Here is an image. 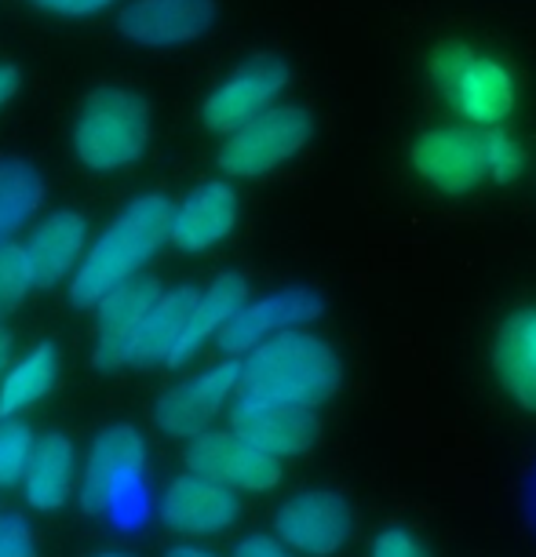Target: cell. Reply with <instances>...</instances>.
I'll return each mask as SVG.
<instances>
[{"instance_id": "44dd1931", "label": "cell", "mask_w": 536, "mask_h": 557, "mask_svg": "<svg viewBox=\"0 0 536 557\" xmlns=\"http://www.w3.org/2000/svg\"><path fill=\"white\" fill-rule=\"evenodd\" d=\"M77 481V451L73 441L62 434L34 437V451L23 470V488L29 507L37 510H59Z\"/></svg>"}, {"instance_id": "9a60e30c", "label": "cell", "mask_w": 536, "mask_h": 557, "mask_svg": "<svg viewBox=\"0 0 536 557\" xmlns=\"http://www.w3.org/2000/svg\"><path fill=\"white\" fill-rule=\"evenodd\" d=\"M237 194L223 178H208L194 186L179 205H172L168 215V240L179 251H208L219 240H227L237 226Z\"/></svg>"}, {"instance_id": "e0dca14e", "label": "cell", "mask_w": 536, "mask_h": 557, "mask_svg": "<svg viewBox=\"0 0 536 557\" xmlns=\"http://www.w3.org/2000/svg\"><path fill=\"white\" fill-rule=\"evenodd\" d=\"M230 430L248 437L252 445L270 451L275 459H292L314 448L318 441V419L307 408H285V405H263L237 397L230 408Z\"/></svg>"}, {"instance_id": "5b68a950", "label": "cell", "mask_w": 536, "mask_h": 557, "mask_svg": "<svg viewBox=\"0 0 536 557\" xmlns=\"http://www.w3.org/2000/svg\"><path fill=\"white\" fill-rule=\"evenodd\" d=\"M150 143V107L129 88H99L84 99L73 124V150L92 172H121Z\"/></svg>"}, {"instance_id": "603a6c76", "label": "cell", "mask_w": 536, "mask_h": 557, "mask_svg": "<svg viewBox=\"0 0 536 557\" xmlns=\"http://www.w3.org/2000/svg\"><path fill=\"white\" fill-rule=\"evenodd\" d=\"M45 201V178L29 161L0 157V245H8Z\"/></svg>"}, {"instance_id": "4dcf8cb0", "label": "cell", "mask_w": 536, "mask_h": 557, "mask_svg": "<svg viewBox=\"0 0 536 557\" xmlns=\"http://www.w3.org/2000/svg\"><path fill=\"white\" fill-rule=\"evenodd\" d=\"M15 91H19V70L0 66V107H4V102L12 99Z\"/></svg>"}, {"instance_id": "d6a6232c", "label": "cell", "mask_w": 536, "mask_h": 557, "mask_svg": "<svg viewBox=\"0 0 536 557\" xmlns=\"http://www.w3.org/2000/svg\"><path fill=\"white\" fill-rule=\"evenodd\" d=\"M8 350H12V343H8V335L0 332V372H4V364H8Z\"/></svg>"}, {"instance_id": "30bf717a", "label": "cell", "mask_w": 536, "mask_h": 557, "mask_svg": "<svg viewBox=\"0 0 536 557\" xmlns=\"http://www.w3.org/2000/svg\"><path fill=\"white\" fill-rule=\"evenodd\" d=\"M275 535L292 554L332 557L354 535V510L332 488H310L285 499L275 513Z\"/></svg>"}, {"instance_id": "8992f818", "label": "cell", "mask_w": 536, "mask_h": 557, "mask_svg": "<svg viewBox=\"0 0 536 557\" xmlns=\"http://www.w3.org/2000/svg\"><path fill=\"white\" fill-rule=\"evenodd\" d=\"M143 434L129 423L107 426L92 441L88 467L81 478V507L88 513H110L118 524L143 518Z\"/></svg>"}, {"instance_id": "52a82bcc", "label": "cell", "mask_w": 536, "mask_h": 557, "mask_svg": "<svg viewBox=\"0 0 536 557\" xmlns=\"http://www.w3.org/2000/svg\"><path fill=\"white\" fill-rule=\"evenodd\" d=\"M314 135V117L296 102H275L241 128L227 132L219 168L230 178H263L289 164Z\"/></svg>"}, {"instance_id": "4fadbf2b", "label": "cell", "mask_w": 536, "mask_h": 557, "mask_svg": "<svg viewBox=\"0 0 536 557\" xmlns=\"http://www.w3.org/2000/svg\"><path fill=\"white\" fill-rule=\"evenodd\" d=\"M489 368L500 394L525 416H536V302H522L497 324Z\"/></svg>"}, {"instance_id": "ba28073f", "label": "cell", "mask_w": 536, "mask_h": 557, "mask_svg": "<svg viewBox=\"0 0 536 557\" xmlns=\"http://www.w3.org/2000/svg\"><path fill=\"white\" fill-rule=\"evenodd\" d=\"M292 84V66L278 55H256L230 73L219 88L208 91L202 121L208 132L227 135L248 124L252 117H259L263 110H270L275 102L285 96V88Z\"/></svg>"}, {"instance_id": "277c9868", "label": "cell", "mask_w": 536, "mask_h": 557, "mask_svg": "<svg viewBox=\"0 0 536 557\" xmlns=\"http://www.w3.org/2000/svg\"><path fill=\"white\" fill-rule=\"evenodd\" d=\"M168 215H172V201L161 194H143L124 205L118 219L102 230L99 240L84 251L77 270H73V307H92L110 288L139 277V270L168 240Z\"/></svg>"}, {"instance_id": "cb8c5ba5", "label": "cell", "mask_w": 536, "mask_h": 557, "mask_svg": "<svg viewBox=\"0 0 536 557\" xmlns=\"http://www.w3.org/2000/svg\"><path fill=\"white\" fill-rule=\"evenodd\" d=\"M56 364H59L56 346L51 343L34 346V350L4 375V383H0V419L23 416L26 408H34L40 397L51 391V383H56Z\"/></svg>"}, {"instance_id": "ac0fdd59", "label": "cell", "mask_w": 536, "mask_h": 557, "mask_svg": "<svg viewBox=\"0 0 536 557\" xmlns=\"http://www.w3.org/2000/svg\"><path fill=\"white\" fill-rule=\"evenodd\" d=\"M84 248H88V223H84L81 212L59 208V212L45 215L23 245L29 285L34 288L59 285L66 273L77 270Z\"/></svg>"}, {"instance_id": "8fae6325", "label": "cell", "mask_w": 536, "mask_h": 557, "mask_svg": "<svg viewBox=\"0 0 536 557\" xmlns=\"http://www.w3.org/2000/svg\"><path fill=\"white\" fill-rule=\"evenodd\" d=\"M186 467L230 492H270L281 481V459L256 448L237 430H205L191 437Z\"/></svg>"}, {"instance_id": "6da1fadb", "label": "cell", "mask_w": 536, "mask_h": 557, "mask_svg": "<svg viewBox=\"0 0 536 557\" xmlns=\"http://www.w3.org/2000/svg\"><path fill=\"white\" fill-rule=\"evenodd\" d=\"M529 150L511 128H475L464 121L427 124L409 143V168L430 194L471 197L489 186H514Z\"/></svg>"}, {"instance_id": "7a4b0ae2", "label": "cell", "mask_w": 536, "mask_h": 557, "mask_svg": "<svg viewBox=\"0 0 536 557\" xmlns=\"http://www.w3.org/2000/svg\"><path fill=\"white\" fill-rule=\"evenodd\" d=\"M427 81L453 121L475 128H508L519 113V73L497 51L475 45L471 37H438L424 59Z\"/></svg>"}, {"instance_id": "9c48e42d", "label": "cell", "mask_w": 536, "mask_h": 557, "mask_svg": "<svg viewBox=\"0 0 536 557\" xmlns=\"http://www.w3.org/2000/svg\"><path fill=\"white\" fill-rule=\"evenodd\" d=\"M325 313V299L314 288H281L270 296L245 299L230 313V321L216 332L219 350L227 357H245L256 350L259 343L275 339V335L289 329H307L310 321H318Z\"/></svg>"}, {"instance_id": "7c38bea8", "label": "cell", "mask_w": 536, "mask_h": 557, "mask_svg": "<svg viewBox=\"0 0 536 557\" xmlns=\"http://www.w3.org/2000/svg\"><path fill=\"white\" fill-rule=\"evenodd\" d=\"M237 375H241V361L230 357V361H219L208 368V372L165 391L154 405L157 426H161L168 437L205 434L208 423L219 416V408L237 391Z\"/></svg>"}, {"instance_id": "7402d4cb", "label": "cell", "mask_w": 536, "mask_h": 557, "mask_svg": "<svg viewBox=\"0 0 536 557\" xmlns=\"http://www.w3.org/2000/svg\"><path fill=\"white\" fill-rule=\"evenodd\" d=\"M202 292L197 288H172V292H157L154 307L146 310V318L139 324V335H135L132 346V364L150 368V364H165L168 354L179 339V332L186 329V318H191L194 302Z\"/></svg>"}, {"instance_id": "4316f807", "label": "cell", "mask_w": 536, "mask_h": 557, "mask_svg": "<svg viewBox=\"0 0 536 557\" xmlns=\"http://www.w3.org/2000/svg\"><path fill=\"white\" fill-rule=\"evenodd\" d=\"M369 557H435V554H430V546L409 524H383L373 535Z\"/></svg>"}, {"instance_id": "5bb4252c", "label": "cell", "mask_w": 536, "mask_h": 557, "mask_svg": "<svg viewBox=\"0 0 536 557\" xmlns=\"http://www.w3.org/2000/svg\"><path fill=\"white\" fill-rule=\"evenodd\" d=\"M216 23V0H132L121 8L118 29L135 45L175 48L191 45Z\"/></svg>"}, {"instance_id": "1f68e13d", "label": "cell", "mask_w": 536, "mask_h": 557, "mask_svg": "<svg viewBox=\"0 0 536 557\" xmlns=\"http://www.w3.org/2000/svg\"><path fill=\"white\" fill-rule=\"evenodd\" d=\"M165 557H219L212 550H202V546H172Z\"/></svg>"}, {"instance_id": "2e32d148", "label": "cell", "mask_w": 536, "mask_h": 557, "mask_svg": "<svg viewBox=\"0 0 536 557\" xmlns=\"http://www.w3.org/2000/svg\"><path fill=\"white\" fill-rule=\"evenodd\" d=\"M157 281L150 277H132L124 285L110 288L107 296L96 302V313H99V339H96V368L110 372V368H121V364H132V346H135V335H139V324L146 318V310L154 307L157 299Z\"/></svg>"}, {"instance_id": "836d02e7", "label": "cell", "mask_w": 536, "mask_h": 557, "mask_svg": "<svg viewBox=\"0 0 536 557\" xmlns=\"http://www.w3.org/2000/svg\"><path fill=\"white\" fill-rule=\"evenodd\" d=\"M96 557H132V554H121V550H107V554H96Z\"/></svg>"}, {"instance_id": "f546056e", "label": "cell", "mask_w": 536, "mask_h": 557, "mask_svg": "<svg viewBox=\"0 0 536 557\" xmlns=\"http://www.w3.org/2000/svg\"><path fill=\"white\" fill-rule=\"evenodd\" d=\"M234 557H296V554H292L289 546L278 540V535L256 532V535H248V540L237 543Z\"/></svg>"}, {"instance_id": "83f0119b", "label": "cell", "mask_w": 536, "mask_h": 557, "mask_svg": "<svg viewBox=\"0 0 536 557\" xmlns=\"http://www.w3.org/2000/svg\"><path fill=\"white\" fill-rule=\"evenodd\" d=\"M0 557H37V543L29 524L19 513L0 518Z\"/></svg>"}, {"instance_id": "484cf974", "label": "cell", "mask_w": 536, "mask_h": 557, "mask_svg": "<svg viewBox=\"0 0 536 557\" xmlns=\"http://www.w3.org/2000/svg\"><path fill=\"white\" fill-rule=\"evenodd\" d=\"M29 285V270H26V256L19 245H0V321L12 310H19V302L26 299Z\"/></svg>"}, {"instance_id": "d6986e66", "label": "cell", "mask_w": 536, "mask_h": 557, "mask_svg": "<svg viewBox=\"0 0 536 557\" xmlns=\"http://www.w3.org/2000/svg\"><path fill=\"white\" fill-rule=\"evenodd\" d=\"M237 513H241L237 492L216 485V481L194 474V470L183 478H175L161 499L165 524L175 532H186V535L223 532L237 521Z\"/></svg>"}, {"instance_id": "3957f363", "label": "cell", "mask_w": 536, "mask_h": 557, "mask_svg": "<svg viewBox=\"0 0 536 557\" xmlns=\"http://www.w3.org/2000/svg\"><path fill=\"white\" fill-rule=\"evenodd\" d=\"M343 383V361L321 335L289 329L245 354L237 375V397L263 405L307 408L332 401Z\"/></svg>"}, {"instance_id": "f1b7e54d", "label": "cell", "mask_w": 536, "mask_h": 557, "mask_svg": "<svg viewBox=\"0 0 536 557\" xmlns=\"http://www.w3.org/2000/svg\"><path fill=\"white\" fill-rule=\"evenodd\" d=\"M34 8L48 15H66V18H84V15H99L113 8L118 0H29Z\"/></svg>"}, {"instance_id": "ffe728a7", "label": "cell", "mask_w": 536, "mask_h": 557, "mask_svg": "<svg viewBox=\"0 0 536 557\" xmlns=\"http://www.w3.org/2000/svg\"><path fill=\"white\" fill-rule=\"evenodd\" d=\"M245 299H248L245 277H241V273H219L212 285L197 296L191 318H186V329L179 332V339L165 364L179 368V364L191 361V357H197V350H202L208 339H216V332L223 329L230 321V313H234Z\"/></svg>"}, {"instance_id": "d4e9b609", "label": "cell", "mask_w": 536, "mask_h": 557, "mask_svg": "<svg viewBox=\"0 0 536 557\" xmlns=\"http://www.w3.org/2000/svg\"><path fill=\"white\" fill-rule=\"evenodd\" d=\"M29 451H34V430L15 416L0 419V488H12L23 481Z\"/></svg>"}]
</instances>
